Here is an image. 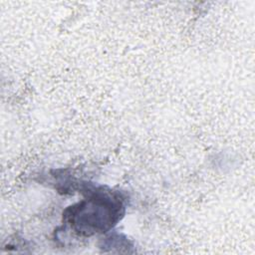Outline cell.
Returning <instances> with one entry per match:
<instances>
[{"label": "cell", "mask_w": 255, "mask_h": 255, "mask_svg": "<svg viewBox=\"0 0 255 255\" xmlns=\"http://www.w3.org/2000/svg\"><path fill=\"white\" fill-rule=\"evenodd\" d=\"M86 197L67 207L63 220L81 236H92L112 229L125 213L124 197L103 186L84 188Z\"/></svg>", "instance_id": "6da1fadb"}]
</instances>
